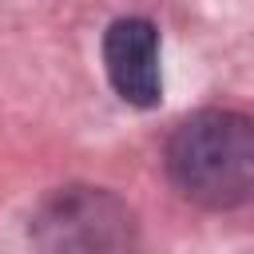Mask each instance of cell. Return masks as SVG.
<instances>
[{
	"label": "cell",
	"instance_id": "6da1fadb",
	"mask_svg": "<svg viewBox=\"0 0 254 254\" xmlns=\"http://www.w3.org/2000/svg\"><path fill=\"white\" fill-rule=\"evenodd\" d=\"M167 175L183 198L206 210L254 202V119L226 107L187 115L167 139Z\"/></svg>",
	"mask_w": 254,
	"mask_h": 254
},
{
	"label": "cell",
	"instance_id": "7a4b0ae2",
	"mask_svg": "<svg viewBox=\"0 0 254 254\" xmlns=\"http://www.w3.org/2000/svg\"><path fill=\"white\" fill-rule=\"evenodd\" d=\"M36 238L44 254H127L131 214L107 190L71 187L44 206L36 218Z\"/></svg>",
	"mask_w": 254,
	"mask_h": 254
},
{
	"label": "cell",
	"instance_id": "3957f363",
	"mask_svg": "<svg viewBox=\"0 0 254 254\" xmlns=\"http://www.w3.org/2000/svg\"><path fill=\"white\" fill-rule=\"evenodd\" d=\"M103 67L115 95L131 107H155L163 95L159 32L143 16H123L103 36Z\"/></svg>",
	"mask_w": 254,
	"mask_h": 254
}]
</instances>
